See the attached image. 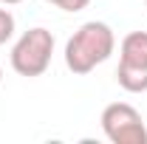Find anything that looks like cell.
Listing matches in <instances>:
<instances>
[{"label": "cell", "mask_w": 147, "mask_h": 144, "mask_svg": "<svg viewBox=\"0 0 147 144\" xmlns=\"http://www.w3.org/2000/svg\"><path fill=\"white\" fill-rule=\"evenodd\" d=\"M116 48V34L108 23L99 20H88L82 23L76 31L71 34V40L65 42V65L68 71L79 73H91L96 65H102L105 59H110Z\"/></svg>", "instance_id": "6da1fadb"}, {"label": "cell", "mask_w": 147, "mask_h": 144, "mask_svg": "<svg viewBox=\"0 0 147 144\" xmlns=\"http://www.w3.org/2000/svg\"><path fill=\"white\" fill-rule=\"evenodd\" d=\"M54 57V34L42 26L28 28L11 48V68L20 76H42Z\"/></svg>", "instance_id": "7a4b0ae2"}, {"label": "cell", "mask_w": 147, "mask_h": 144, "mask_svg": "<svg viewBox=\"0 0 147 144\" xmlns=\"http://www.w3.org/2000/svg\"><path fill=\"white\" fill-rule=\"evenodd\" d=\"M102 133L113 144H147V124L127 102H110L102 110Z\"/></svg>", "instance_id": "3957f363"}, {"label": "cell", "mask_w": 147, "mask_h": 144, "mask_svg": "<svg viewBox=\"0 0 147 144\" xmlns=\"http://www.w3.org/2000/svg\"><path fill=\"white\" fill-rule=\"evenodd\" d=\"M119 65L147 71V31H130L119 45Z\"/></svg>", "instance_id": "277c9868"}, {"label": "cell", "mask_w": 147, "mask_h": 144, "mask_svg": "<svg viewBox=\"0 0 147 144\" xmlns=\"http://www.w3.org/2000/svg\"><path fill=\"white\" fill-rule=\"evenodd\" d=\"M14 34V14L9 9H0V45H6Z\"/></svg>", "instance_id": "5b68a950"}, {"label": "cell", "mask_w": 147, "mask_h": 144, "mask_svg": "<svg viewBox=\"0 0 147 144\" xmlns=\"http://www.w3.org/2000/svg\"><path fill=\"white\" fill-rule=\"evenodd\" d=\"M45 3H51V6L62 9V11H71V14H76V11L91 6V0H45Z\"/></svg>", "instance_id": "8992f818"}, {"label": "cell", "mask_w": 147, "mask_h": 144, "mask_svg": "<svg viewBox=\"0 0 147 144\" xmlns=\"http://www.w3.org/2000/svg\"><path fill=\"white\" fill-rule=\"evenodd\" d=\"M3 6H17V3H23V0H0Z\"/></svg>", "instance_id": "52a82bcc"}, {"label": "cell", "mask_w": 147, "mask_h": 144, "mask_svg": "<svg viewBox=\"0 0 147 144\" xmlns=\"http://www.w3.org/2000/svg\"><path fill=\"white\" fill-rule=\"evenodd\" d=\"M0 82H3V68H0Z\"/></svg>", "instance_id": "ba28073f"}, {"label": "cell", "mask_w": 147, "mask_h": 144, "mask_svg": "<svg viewBox=\"0 0 147 144\" xmlns=\"http://www.w3.org/2000/svg\"><path fill=\"white\" fill-rule=\"evenodd\" d=\"M144 6H147V0H144Z\"/></svg>", "instance_id": "9c48e42d"}]
</instances>
